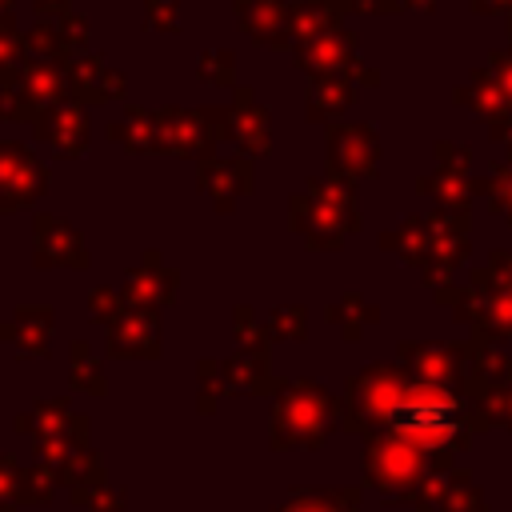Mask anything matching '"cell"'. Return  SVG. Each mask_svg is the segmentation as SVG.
<instances>
[{
	"mask_svg": "<svg viewBox=\"0 0 512 512\" xmlns=\"http://www.w3.org/2000/svg\"><path fill=\"white\" fill-rule=\"evenodd\" d=\"M164 348L160 340V312L128 308L112 328H108V352L112 356H132V360H156Z\"/></svg>",
	"mask_w": 512,
	"mask_h": 512,
	"instance_id": "8fae6325",
	"label": "cell"
},
{
	"mask_svg": "<svg viewBox=\"0 0 512 512\" xmlns=\"http://www.w3.org/2000/svg\"><path fill=\"white\" fill-rule=\"evenodd\" d=\"M196 188L212 196L216 212H232L236 200L252 192V164H248V156H208V160H200Z\"/></svg>",
	"mask_w": 512,
	"mask_h": 512,
	"instance_id": "52a82bcc",
	"label": "cell"
},
{
	"mask_svg": "<svg viewBox=\"0 0 512 512\" xmlns=\"http://www.w3.org/2000/svg\"><path fill=\"white\" fill-rule=\"evenodd\" d=\"M232 324H236V340H240V348L248 356H268V336H272L268 324H252V312L248 308H236Z\"/></svg>",
	"mask_w": 512,
	"mask_h": 512,
	"instance_id": "603a6c76",
	"label": "cell"
},
{
	"mask_svg": "<svg viewBox=\"0 0 512 512\" xmlns=\"http://www.w3.org/2000/svg\"><path fill=\"white\" fill-rule=\"evenodd\" d=\"M32 128H36V136H40L44 144H52V152L64 156V160H76V156H84V148H88V116H84V104H76V100H64V104L44 108Z\"/></svg>",
	"mask_w": 512,
	"mask_h": 512,
	"instance_id": "30bf717a",
	"label": "cell"
},
{
	"mask_svg": "<svg viewBox=\"0 0 512 512\" xmlns=\"http://www.w3.org/2000/svg\"><path fill=\"white\" fill-rule=\"evenodd\" d=\"M88 312H92V320H100V324H116L124 312H128V304L120 300V292H112V288H92L88 292Z\"/></svg>",
	"mask_w": 512,
	"mask_h": 512,
	"instance_id": "cb8c5ba5",
	"label": "cell"
},
{
	"mask_svg": "<svg viewBox=\"0 0 512 512\" xmlns=\"http://www.w3.org/2000/svg\"><path fill=\"white\" fill-rule=\"evenodd\" d=\"M64 72H68V96L76 104H112L128 92V80L116 68H108V60L96 52L72 56L64 64Z\"/></svg>",
	"mask_w": 512,
	"mask_h": 512,
	"instance_id": "8992f818",
	"label": "cell"
},
{
	"mask_svg": "<svg viewBox=\"0 0 512 512\" xmlns=\"http://www.w3.org/2000/svg\"><path fill=\"white\" fill-rule=\"evenodd\" d=\"M52 312L48 308H20L12 320L0 324V340L12 344L20 356H48L52 352Z\"/></svg>",
	"mask_w": 512,
	"mask_h": 512,
	"instance_id": "7c38bea8",
	"label": "cell"
},
{
	"mask_svg": "<svg viewBox=\"0 0 512 512\" xmlns=\"http://www.w3.org/2000/svg\"><path fill=\"white\" fill-rule=\"evenodd\" d=\"M48 192V168L20 140H0V212L32 208Z\"/></svg>",
	"mask_w": 512,
	"mask_h": 512,
	"instance_id": "5b68a950",
	"label": "cell"
},
{
	"mask_svg": "<svg viewBox=\"0 0 512 512\" xmlns=\"http://www.w3.org/2000/svg\"><path fill=\"white\" fill-rule=\"evenodd\" d=\"M196 380H200V412L212 416V412H216V400L228 396V392H224V376H220V360L204 356L200 368H196Z\"/></svg>",
	"mask_w": 512,
	"mask_h": 512,
	"instance_id": "7402d4cb",
	"label": "cell"
},
{
	"mask_svg": "<svg viewBox=\"0 0 512 512\" xmlns=\"http://www.w3.org/2000/svg\"><path fill=\"white\" fill-rule=\"evenodd\" d=\"M72 504L84 512H124V496L112 488H92V492H72Z\"/></svg>",
	"mask_w": 512,
	"mask_h": 512,
	"instance_id": "d4e9b609",
	"label": "cell"
},
{
	"mask_svg": "<svg viewBox=\"0 0 512 512\" xmlns=\"http://www.w3.org/2000/svg\"><path fill=\"white\" fill-rule=\"evenodd\" d=\"M0 16H12V0H0Z\"/></svg>",
	"mask_w": 512,
	"mask_h": 512,
	"instance_id": "f546056e",
	"label": "cell"
},
{
	"mask_svg": "<svg viewBox=\"0 0 512 512\" xmlns=\"http://www.w3.org/2000/svg\"><path fill=\"white\" fill-rule=\"evenodd\" d=\"M36 8H40V16H68V0H32Z\"/></svg>",
	"mask_w": 512,
	"mask_h": 512,
	"instance_id": "f1b7e54d",
	"label": "cell"
},
{
	"mask_svg": "<svg viewBox=\"0 0 512 512\" xmlns=\"http://www.w3.org/2000/svg\"><path fill=\"white\" fill-rule=\"evenodd\" d=\"M176 0H148V28L152 32H176L180 20H176Z\"/></svg>",
	"mask_w": 512,
	"mask_h": 512,
	"instance_id": "484cf974",
	"label": "cell"
},
{
	"mask_svg": "<svg viewBox=\"0 0 512 512\" xmlns=\"http://www.w3.org/2000/svg\"><path fill=\"white\" fill-rule=\"evenodd\" d=\"M56 476H60V484L68 488V496H72V492H92V488H104V484H108L100 452H88V448L76 452L68 464H60Z\"/></svg>",
	"mask_w": 512,
	"mask_h": 512,
	"instance_id": "e0dca14e",
	"label": "cell"
},
{
	"mask_svg": "<svg viewBox=\"0 0 512 512\" xmlns=\"http://www.w3.org/2000/svg\"><path fill=\"white\" fill-rule=\"evenodd\" d=\"M236 12H240V24L248 36L280 48L284 44V32H288V8L276 4V0H236Z\"/></svg>",
	"mask_w": 512,
	"mask_h": 512,
	"instance_id": "5bb4252c",
	"label": "cell"
},
{
	"mask_svg": "<svg viewBox=\"0 0 512 512\" xmlns=\"http://www.w3.org/2000/svg\"><path fill=\"white\" fill-rule=\"evenodd\" d=\"M268 332H272V336H276V332H280V336L292 332V340H300V312H292V316H288V312H272Z\"/></svg>",
	"mask_w": 512,
	"mask_h": 512,
	"instance_id": "83f0119b",
	"label": "cell"
},
{
	"mask_svg": "<svg viewBox=\"0 0 512 512\" xmlns=\"http://www.w3.org/2000/svg\"><path fill=\"white\" fill-rule=\"evenodd\" d=\"M20 472H24V464H16V456H4V452H0V500H12V504H16Z\"/></svg>",
	"mask_w": 512,
	"mask_h": 512,
	"instance_id": "4316f807",
	"label": "cell"
},
{
	"mask_svg": "<svg viewBox=\"0 0 512 512\" xmlns=\"http://www.w3.org/2000/svg\"><path fill=\"white\" fill-rule=\"evenodd\" d=\"M196 72L204 84H216V88H236V56L216 48V52H204L196 60Z\"/></svg>",
	"mask_w": 512,
	"mask_h": 512,
	"instance_id": "44dd1931",
	"label": "cell"
},
{
	"mask_svg": "<svg viewBox=\"0 0 512 512\" xmlns=\"http://www.w3.org/2000/svg\"><path fill=\"white\" fill-rule=\"evenodd\" d=\"M328 428V396L316 384H284L272 412V444H320Z\"/></svg>",
	"mask_w": 512,
	"mask_h": 512,
	"instance_id": "3957f363",
	"label": "cell"
},
{
	"mask_svg": "<svg viewBox=\"0 0 512 512\" xmlns=\"http://www.w3.org/2000/svg\"><path fill=\"white\" fill-rule=\"evenodd\" d=\"M176 284H180V272H176V268H164L156 252H144V264L128 272V280H124V288H120V300H124L128 308L160 312V308L172 304Z\"/></svg>",
	"mask_w": 512,
	"mask_h": 512,
	"instance_id": "9c48e42d",
	"label": "cell"
},
{
	"mask_svg": "<svg viewBox=\"0 0 512 512\" xmlns=\"http://www.w3.org/2000/svg\"><path fill=\"white\" fill-rule=\"evenodd\" d=\"M108 136L120 140L124 152H156V116L148 108H128L124 120L108 124Z\"/></svg>",
	"mask_w": 512,
	"mask_h": 512,
	"instance_id": "2e32d148",
	"label": "cell"
},
{
	"mask_svg": "<svg viewBox=\"0 0 512 512\" xmlns=\"http://www.w3.org/2000/svg\"><path fill=\"white\" fill-rule=\"evenodd\" d=\"M232 140L240 144L244 156H264V152H268V116H264V108L252 100L248 88H236V104H232Z\"/></svg>",
	"mask_w": 512,
	"mask_h": 512,
	"instance_id": "4fadbf2b",
	"label": "cell"
},
{
	"mask_svg": "<svg viewBox=\"0 0 512 512\" xmlns=\"http://www.w3.org/2000/svg\"><path fill=\"white\" fill-rule=\"evenodd\" d=\"M24 60H28V48H24V36L16 32V20L0 16V84H12Z\"/></svg>",
	"mask_w": 512,
	"mask_h": 512,
	"instance_id": "ffe728a7",
	"label": "cell"
},
{
	"mask_svg": "<svg viewBox=\"0 0 512 512\" xmlns=\"http://www.w3.org/2000/svg\"><path fill=\"white\" fill-rule=\"evenodd\" d=\"M32 264L36 268H84L88 252L72 224L36 212V240H32Z\"/></svg>",
	"mask_w": 512,
	"mask_h": 512,
	"instance_id": "ba28073f",
	"label": "cell"
},
{
	"mask_svg": "<svg viewBox=\"0 0 512 512\" xmlns=\"http://www.w3.org/2000/svg\"><path fill=\"white\" fill-rule=\"evenodd\" d=\"M156 152L168 156H200L208 160L212 148L232 136V108H156Z\"/></svg>",
	"mask_w": 512,
	"mask_h": 512,
	"instance_id": "6da1fadb",
	"label": "cell"
},
{
	"mask_svg": "<svg viewBox=\"0 0 512 512\" xmlns=\"http://www.w3.org/2000/svg\"><path fill=\"white\" fill-rule=\"evenodd\" d=\"M68 384H72L76 392H88V396H104V392H108L104 364L96 360V352H92L84 340L72 344V376H68Z\"/></svg>",
	"mask_w": 512,
	"mask_h": 512,
	"instance_id": "ac0fdd59",
	"label": "cell"
},
{
	"mask_svg": "<svg viewBox=\"0 0 512 512\" xmlns=\"http://www.w3.org/2000/svg\"><path fill=\"white\" fill-rule=\"evenodd\" d=\"M456 404L440 392H400L384 404V424L416 444H436L456 432Z\"/></svg>",
	"mask_w": 512,
	"mask_h": 512,
	"instance_id": "277c9868",
	"label": "cell"
},
{
	"mask_svg": "<svg viewBox=\"0 0 512 512\" xmlns=\"http://www.w3.org/2000/svg\"><path fill=\"white\" fill-rule=\"evenodd\" d=\"M16 432L32 436V444H36L44 464L60 468L76 452H84V444H88V416L72 412L68 400H44L32 412L16 416Z\"/></svg>",
	"mask_w": 512,
	"mask_h": 512,
	"instance_id": "7a4b0ae2",
	"label": "cell"
},
{
	"mask_svg": "<svg viewBox=\"0 0 512 512\" xmlns=\"http://www.w3.org/2000/svg\"><path fill=\"white\" fill-rule=\"evenodd\" d=\"M220 376H224V392L228 396H264L272 388V376H268V356H232V360H220Z\"/></svg>",
	"mask_w": 512,
	"mask_h": 512,
	"instance_id": "9a60e30c",
	"label": "cell"
},
{
	"mask_svg": "<svg viewBox=\"0 0 512 512\" xmlns=\"http://www.w3.org/2000/svg\"><path fill=\"white\" fill-rule=\"evenodd\" d=\"M56 488H60L56 468L40 460V464H32V468H24V472H20V492H16V504H48V500L56 496Z\"/></svg>",
	"mask_w": 512,
	"mask_h": 512,
	"instance_id": "d6986e66",
	"label": "cell"
}]
</instances>
